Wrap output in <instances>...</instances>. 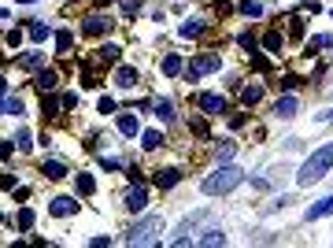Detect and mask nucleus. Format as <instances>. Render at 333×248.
Instances as JSON below:
<instances>
[{
    "instance_id": "f3484780",
    "label": "nucleus",
    "mask_w": 333,
    "mask_h": 248,
    "mask_svg": "<svg viewBox=\"0 0 333 248\" xmlns=\"http://www.w3.org/2000/svg\"><path fill=\"white\" fill-rule=\"evenodd\" d=\"M23 97H8V100H0V111H8V115H15V119H19L23 115Z\"/></svg>"
},
{
    "instance_id": "f03ea898",
    "label": "nucleus",
    "mask_w": 333,
    "mask_h": 248,
    "mask_svg": "<svg viewBox=\"0 0 333 248\" xmlns=\"http://www.w3.org/2000/svg\"><path fill=\"white\" fill-rule=\"evenodd\" d=\"M241 182H245V170H241V167L218 163L215 174H208V178L200 182V193H204V196H226V193H233Z\"/></svg>"
},
{
    "instance_id": "393cba45",
    "label": "nucleus",
    "mask_w": 333,
    "mask_h": 248,
    "mask_svg": "<svg viewBox=\"0 0 333 248\" xmlns=\"http://www.w3.org/2000/svg\"><path fill=\"white\" fill-rule=\"evenodd\" d=\"M241 15H248V19H259V15H263V4H259V0H241Z\"/></svg>"
},
{
    "instance_id": "bb28decb",
    "label": "nucleus",
    "mask_w": 333,
    "mask_h": 248,
    "mask_svg": "<svg viewBox=\"0 0 333 248\" xmlns=\"http://www.w3.org/2000/svg\"><path fill=\"white\" fill-rule=\"evenodd\" d=\"M78 193H82V196H93V193H97V182H93V174H78Z\"/></svg>"
},
{
    "instance_id": "c85d7f7f",
    "label": "nucleus",
    "mask_w": 333,
    "mask_h": 248,
    "mask_svg": "<svg viewBox=\"0 0 333 248\" xmlns=\"http://www.w3.org/2000/svg\"><path fill=\"white\" fill-rule=\"evenodd\" d=\"M59 107H63V100H56V97H45V107H41V111H45V119H56V111H59Z\"/></svg>"
},
{
    "instance_id": "49530a36",
    "label": "nucleus",
    "mask_w": 333,
    "mask_h": 248,
    "mask_svg": "<svg viewBox=\"0 0 333 248\" xmlns=\"http://www.w3.org/2000/svg\"><path fill=\"white\" fill-rule=\"evenodd\" d=\"M4 19H8V11H4V8H0V22H4Z\"/></svg>"
},
{
    "instance_id": "b1692460",
    "label": "nucleus",
    "mask_w": 333,
    "mask_h": 248,
    "mask_svg": "<svg viewBox=\"0 0 333 248\" xmlns=\"http://www.w3.org/2000/svg\"><path fill=\"white\" fill-rule=\"evenodd\" d=\"M152 107H156V119H163V122L174 119V104H170V100H156Z\"/></svg>"
},
{
    "instance_id": "1a4fd4ad",
    "label": "nucleus",
    "mask_w": 333,
    "mask_h": 248,
    "mask_svg": "<svg viewBox=\"0 0 333 248\" xmlns=\"http://www.w3.org/2000/svg\"><path fill=\"white\" fill-rule=\"evenodd\" d=\"M326 215H333V196L319 200V204H311V208L304 211V219H307V222H315V219H326Z\"/></svg>"
},
{
    "instance_id": "f704fd0d",
    "label": "nucleus",
    "mask_w": 333,
    "mask_h": 248,
    "mask_svg": "<svg viewBox=\"0 0 333 248\" xmlns=\"http://www.w3.org/2000/svg\"><path fill=\"white\" fill-rule=\"evenodd\" d=\"M8 44H11V49H19V44H23V30H8Z\"/></svg>"
},
{
    "instance_id": "aec40b11",
    "label": "nucleus",
    "mask_w": 333,
    "mask_h": 248,
    "mask_svg": "<svg viewBox=\"0 0 333 248\" xmlns=\"http://www.w3.org/2000/svg\"><path fill=\"white\" fill-rule=\"evenodd\" d=\"M34 219H37L34 208H19V215H15V226H19V230H30V226H34Z\"/></svg>"
},
{
    "instance_id": "6e6552de",
    "label": "nucleus",
    "mask_w": 333,
    "mask_h": 248,
    "mask_svg": "<svg viewBox=\"0 0 333 248\" xmlns=\"http://www.w3.org/2000/svg\"><path fill=\"white\" fill-rule=\"evenodd\" d=\"M126 208H130V211H145L148 208V189H145V185H137V189L126 193Z\"/></svg>"
},
{
    "instance_id": "39448f33",
    "label": "nucleus",
    "mask_w": 333,
    "mask_h": 248,
    "mask_svg": "<svg viewBox=\"0 0 333 248\" xmlns=\"http://www.w3.org/2000/svg\"><path fill=\"white\" fill-rule=\"evenodd\" d=\"M196 107L204 115H222V111H226V97H218V93H200Z\"/></svg>"
},
{
    "instance_id": "c03bdc74",
    "label": "nucleus",
    "mask_w": 333,
    "mask_h": 248,
    "mask_svg": "<svg viewBox=\"0 0 333 248\" xmlns=\"http://www.w3.org/2000/svg\"><path fill=\"white\" fill-rule=\"evenodd\" d=\"M4 93H8V82H4V78H0V97H4Z\"/></svg>"
},
{
    "instance_id": "412c9836",
    "label": "nucleus",
    "mask_w": 333,
    "mask_h": 248,
    "mask_svg": "<svg viewBox=\"0 0 333 248\" xmlns=\"http://www.w3.org/2000/svg\"><path fill=\"white\" fill-rule=\"evenodd\" d=\"M281 44H285V37L278 34V30H271V34L263 37V49H267V52H281Z\"/></svg>"
},
{
    "instance_id": "dca6fc26",
    "label": "nucleus",
    "mask_w": 333,
    "mask_h": 248,
    "mask_svg": "<svg viewBox=\"0 0 333 248\" xmlns=\"http://www.w3.org/2000/svg\"><path fill=\"white\" fill-rule=\"evenodd\" d=\"M137 130H141L137 115H119V133H126V137H137Z\"/></svg>"
},
{
    "instance_id": "7c9ffc66",
    "label": "nucleus",
    "mask_w": 333,
    "mask_h": 248,
    "mask_svg": "<svg viewBox=\"0 0 333 248\" xmlns=\"http://www.w3.org/2000/svg\"><path fill=\"white\" fill-rule=\"evenodd\" d=\"M23 67H30V71L41 67V52H37V49H34V52H23Z\"/></svg>"
},
{
    "instance_id": "c9c22d12",
    "label": "nucleus",
    "mask_w": 333,
    "mask_h": 248,
    "mask_svg": "<svg viewBox=\"0 0 333 248\" xmlns=\"http://www.w3.org/2000/svg\"><path fill=\"white\" fill-rule=\"evenodd\" d=\"M15 156V145L11 141H0V160H11Z\"/></svg>"
},
{
    "instance_id": "ddd939ff",
    "label": "nucleus",
    "mask_w": 333,
    "mask_h": 248,
    "mask_svg": "<svg viewBox=\"0 0 333 248\" xmlns=\"http://www.w3.org/2000/svg\"><path fill=\"white\" fill-rule=\"evenodd\" d=\"M196 244L200 248H218V244H226V234H222V230H208V234L196 237Z\"/></svg>"
},
{
    "instance_id": "5701e85b",
    "label": "nucleus",
    "mask_w": 333,
    "mask_h": 248,
    "mask_svg": "<svg viewBox=\"0 0 333 248\" xmlns=\"http://www.w3.org/2000/svg\"><path fill=\"white\" fill-rule=\"evenodd\" d=\"M259 97H263V85H245L241 89V100L252 107V104H259Z\"/></svg>"
},
{
    "instance_id": "2f4dec72",
    "label": "nucleus",
    "mask_w": 333,
    "mask_h": 248,
    "mask_svg": "<svg viewBox=\"0 0 333 248\" xmlns=\"http://www.w3.org/2000/svg\"><path fill=\"white\" fill-rule=\"evenodd\" d=\"M230 156H233V145H218V148H215V160H218V163H226Z\"/></svg>"
},
{
    "instance_id": "9b49d317",
    "label": "nucleus",
    "mask_w": 333,
    "mask_h": 248,
    "mask_svg": "<svg viewBox=\"0 0 333 248\" xmlns=\"http://www.w3.org/2000/svg\"><path fill=\"white\" fill-rule=\"evenodd\" d=\"M115 85L119 89H134L137 85V67H119L115 71Z\"/></svg>"
},
{
    "instance_id": "423d86ee",
    "label": "nucleus",
    "mask_w": 333,
    "mask_h": 248,
    "mask_svg": "<svg viewBox=\"0 0 333 248\" xmlns=\"http://www.w3.org/2000/svg\"><path fill=\"white\" fill-rule=\"evenodd\" d=\"M78 211V200L74 196H56L52 204H49V215H59V219H67V215Z\"/></svg>"
},
{
    "instance_id": "ea45409f",
    "label": "nucleus",
    "mask_w": 333,
    "mask_h": 248,
    "mask_svg": "<svg viewBox=\"0 0 333 248\" xmlns=\"http://www.w3.org/2000/svg\"><path fill=\"white\" fill-rule=\"evenodd\" d=\"M0 189H15V174H0Z\"/></svg>"
},
{
    "instance_id": "a211bd4d",
    "label": "nucleus",
    "mask_w": 333,
    "mask_h": 248,
    "mask_svg": "<svg viewBox=\"0 0 333 248\" xmlns=\"http://www.w3.org/2000/svg\"><path fill=\"white\" fill-rule=\"evenodd\" d=\"M141 141H145L141 148H148V152H156V148L163 145V133H160V130H145V133H141Z\"/></svg>"
},
{
    "instance_id": "79ce46f5",
    "label": "nucleus",
    "mask_w": 333,
    "mask_h": 248,
    "mask_svg": "<svg viewBox=\"0 0 333 248\" xmlns=\"http://www.w3.org/2000/svg\"><path fill=\"white\" fill-rule=\"evenodd\" d=\"M89 244H93V248H107V244H111V237H93Z\"/></svg>"
},
{
    "instance_id": "6ab92c4d",
    "label": "nucleus",
    "mask_w": 333,
    "mask_h": 248,
    "mask_svg": "<svg viewBox=\"0 0 333 248\" xmlns=\"http://www.w3.org/2000/svg\"><path fill=\"white\" fill-rule=\"evenodd\" d=\"M41 170H45V174H49L52 182H59L63 174H67V167H63L59 160H45V167H41Z\"/></svg>"
},
{
    "instance_id": "f8f14e48",
    "label": "nucleus",
    "mask_w": 333,
    "mask_h": 248,
    "mask_svg": "<svg viewBox=\"0 0 333 248\" xmlns=\"http://www.w3.org/2000/svg\"><path fill=\"white\" fill-rule=\"evenodd\" d=\"M296 107H300L296 97H281V100L274 104V115H278V119H293V115H296Z\"/></svg>"
},
{
    "instance_id": "7ed1b4c3",
    "label": "nucleus",
    "mask_w": 333,
    "mask_h": 248,
    "mask_svg": "<svg viewBox=\"0 0 333 248\" xmlns=\"http://www.w3.org/2000/svg\"><path fill=\"white\" fill-rule=\"evenodd\" d=\"M160 230H163V219H160V215H148L145 222H137L130 234H126V244H156V241H160V237H156Z\"/></svg>"
},
{
    "instance_id": "a19ab883",
    "label": "nucleus",
    "mask_w": 333,
    "mask_h": 248,
    "mask_svg": "<svg viewBox=\"0 0 333 248\" xmlns=\"http://www.w3.org/2000/svg\"><path fill=\"white\" fill-rule=\"evenodd\" d=\"M19 148H34L30 145V130H19Z\"/></svg>"
},
{
    "instance_id": "37998d69",
    "label": "nucleus",
    "mask_w": 333,
    "mask_h": 248,
    "mask_svg": "<svg viewBox=\"0 0 333 248\" xmlns=\"http://www.w3.org/2000/svg\"><path fill=\"white\" fill-rule=\"evenodd\" d=\"M319 119H322V122H333V111H326V115H319Z\"/></svg>"
},
{
    "instance_id": "de8ad7c7",
    "label": "nucleus",
    "mask_w": 333,
    "mask_h": 248,
    "mask_svg": "<svg viewBox=\"0 0 333 248\" xmlns=\"http://www.w3.org/2000/svg\"><path fill=\"white\" fill-rule=\"evenodd\" d=\"M19 4H37V0H19Z\"/></svg>"
},
{
    "instance_id": "9d476101",
    "label": "nucleus",
    "mask_w": 333,
    "mask_h": 248,
    "mask_svg": "<svg viewBox=\"0 0 333 248\" xmlns=\"http://www.w3.org/2000/svg\"><path fill=\"white\" fill-rule=\"evenodd\" d=\"M178 182H182V170H174V167L156 170V185H160V189H174Z\"/></svg>"
},
{
    "instance_id": "58836bf2",
    "label": "nucleus",
    "mask_w": 333,
    "mask_h": 248,
    "mask_svg": "<svg viewBox=\"0 0 333 248\" xmlns=\"http://www.w3.org/2000/svg\"><path fill=\"white\" fill-rule=\"evenodd\" d=\"M100 167H104V170H119L122 163H119V160H107V156H100Z\"/></svg>"
},
{
    "instance_id": "c756f323",
    "label": "nucleus",
    "mask_w": 333,
    "mask_h": 248,
    "mask_svg": "<svg viewBox=\"0 0 333 248\" xmlns=\"http://www.w3.org/2000/svg\"><path fill=\"white\" fill-rule=\"evenodd\" d=\"M30 37H34L37 44H41V41H49V26H45V22H34V26H30Z\"/></svg>"
},
{
    "instance_id": "72a5a7b5",
    "label": "nucleus",
    "mask_w": 333,
    "mask_h": 248,
    "mask_svg": "<svg viewBox=\"0 0 333 248\" xmlns=\"http://www.w3.org/2000/svg\"><path fill=\"white\" fill-rule=\"evenodd\" d=\"M241 49L245 52H256V34H241Z\"/></svg>"
},
{
    "instance_id": "e433bc0d",
    "label": "nucleus",
    "mask_w": 333,
    "mask_h": 248,
    "mask_svg": "<svg viewBox=\"0 0 333 248\" xmlns=\"http://www.w3.org/2000/svg\"><path fill=\"white\" fill-rule=\"evenodd\" d=\"M193 133H196V137H208V122H204V119H193Z\"/></svg>"
},
{
    "instance_id": "473e14b6",
    "label": "nucleus",
    "mask_w": 333,
    "mask_h": 248,
    "mask_svg": "<svg viewBox=\"0 0 333 248\" xmlns=\"http://www.w3.org/2000/svg\"><path fill=\"white\" fill-rule=\"evenodd\" d=\"M100 115H115V100H111V97H100Z\"/></svg>"
},
{
    "instance_id": "20e7f679",
    "label": "nucleus",
    "mask_w": 333,
    "mask_h": 248,
    "mask_svg": "<svg viewBox=\"0 0 333 248\" xmlns=\"http://www.w3.org/2000/svg\"><path fill=\"white\" fill-rule=\"evenodd\" d=\"M218 67H222V59H218V56H211V52H208V56H193V63H189V78L196 82L200 74H215Z\"/></svg>"
},
{
    "instance_id": "a18cd8bd",
    "label": "nucleus",
    "mask_w": 333,
    "mask_h": 248,
    "mask_svg": "<svg viewBox=\"0 0 333 248\" xmlns=\"http://www.w3.org/2000/svg\"><path fill=\"white\" fill-rule=\"evenodd\" d=\"M304 4H311V8H315V11H319V0H304Z\"/></svg>"
},
{
    "instance_id": "a878e982",
    "label": "nucleus",
    "mask_w": 333,
    "mask_h": 248,
    "mask_svg": "<svg viewBox=\"0 0 333 248\" xmlns=\"http://www.w3.org/2000/svg\"><path fill=\"white\" fill-rule=\"evenodd\" d=\"M71 44H74V34H71V30H59V34H56V52L63 56V52L71 49Z\"/></svg>"
},
{
    "instance_id": "f257e3e1",
    "label": "nucleus",
    "mask_w": 333,
    "mask_h": 248,
    "mask_svg": "<svg viewBox=\"0 0 333 248\" xmlns=\"http://www.w3.org/2000/svg\"><path fill=\"white\" fill-rule=\"evenodd\" d=\"M329 167H333V141L319 145V148L307 156V163L300 167V174H296V185H300V189H307V185L322 182V178L329 174Z\"/></svg>"
},
{
    "instance_id": "cd10ccee",
    "label": "nucleus",
    "mask_w": 333,
    "mask_h": 248,
    "mask_svg": "<svg viewBox=\"0 0 333 248\" xmlns=\"http://www.w3.org/2000/svg\"><path fill=\"white\" fill-rule=\"evenodd\" d=\"M97 56H100V63H115V59H119L122 52H119V44H104V49H100Z\"/></svg>"
},
{
    "instance_id": "0eeeda50",
    "label": "nucleus",
    "mask_w": 333,
    "mask_h": 248,
    "mask_svg": "<svg viewBox=\"0 0 333 248\" xmlns=\"http://www.w3.org/2000/svg\"><path fill=\"white\" fill-rule=\"evenodd\" d=\"M107 26H111V22L104 19V15H89V19L82 22V34H85V37H100V34H107Z\"/></svg>"
},
{
    "instance_id": "4468645a",
    "label": "nucleus",
    "mask_w": 333,
    "mask_h": 248,
    "mask_svg": "<svg viewBox=\"0 0 333 248\" xmlns=\"http://www.w3.org/2000/svg\"><path fill=\"white\" fill-rule=\"evenodd\" d=\"M160 71L167 74V78H174V74L182 71V56H174V52H167V56L160 59Z\"/></svg>"
},
{
    "instance_id": "09e8293b",
    "label": "nucleus",
    "mask_w": 333,
    "mask_h": 248,
    "mask_svg": "<svg viewBox=\"0 0 333 248\" xmlns=\"http://www.w3.org/2000/svg\"><path fill=\"white\" fill-rule=\"evenodd\" d=\"M97 4H111V0H97Z\"/></svg>"
},
{
    "instance_id": "4c0bfd02",
    "label": "nucleus",
    "mask_w": 333,
    "mask_h": 248,
    "mask_svg": "<svg viewBox=\"0 0 333 248\" xmlns=\"http://www.w3.org/2000/svg\"><path fill=\"white\" fill-rule=\"evenodd\" d=\"M289 34H293V41H300V37H304V22L293 19V30H289Z\"/></svg>"
},
{
    "instance_id": "2eb2a0df",
    "label": "nucleus",
    "mask_w": 333,
    "mask_h": 248,
    "mask_svg": "<svg viewBox=\"0 0 333 248\" xmlns=\"http://www.w3.org/2000/svg\"><path fill=\"white\" fill-rule=\"evenodd\" d=\"M56 85H59V74H56V71H49V67H45V71H37V89L52 93Z\"/></svg>"
},
{
    "instance_id": "4be33fe9",
    "label": "nucleus",
    "mask_w": 333,
    "mask_h": 248,
    "mask_svg": "<svg viewBox=\"0 0 333 248\" xmlns=\"http://www.w3.org/2000/svg\"><path fill=\"white\" fill-rule=\"evenodd\" d=\"M200 34H204V19H185L182 37H200Z\"/></svg>"
}]
</instances>
